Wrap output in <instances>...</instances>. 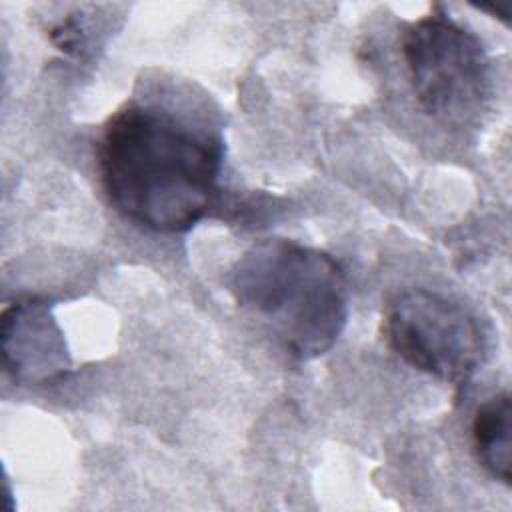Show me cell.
<instances>
[{
	"instance_id": "cell-1",
	"label": "cell",
	"mask_w": 512,
	"mask_h": 512,
	"mask_svg": "<svg viewBox=\"0 0 512 512\" xmlns=\"http://www.w3.org/2000/svg\"><path fill=\"white\" fill-rule=\"evenodd\" d=\"M220 134L150 102H126L102 126L96 164L108 202L126 220L178 234L196 226L218 198Z\"/></svg>"
},
{
	"instance_id": "cell-2",
	"label": "cell",
	"mask_w": 512,
	"mask_h": 512,
	"mask_svg": "<svg viewBox=\"0 0 512 512\" xmlns=\"http://www.w3.org/2000/svg\"><path fill=\"white\" fill-rule=\"evenodd\" d=\"M230 290L298 362L328 352L348 320L342 266L294 240L268 238L250 246L232 270Z\"/></svg>"
},
{
	"instance_id": "cell-3",
	"label": "cell",
	"mask_w": 512,
	"mask_h": 512,
	"mask_svg": "<svg viewBox=\"0 0 512 512\" xmlns=\"http://www.w3.org/2000/svg\"><path fill=\"white\" fill-rule=\"evenodd\" d=\"M402 56L422 110L444 122H464L490 92V60L480 38L442 8L408 24Z\"/></svg>"
},
{
	"instance_id": "cell-4",
	"label": "cell",
	"mask_w": 512,
	"mask_h": 512,
	"mask_svg": "<svg viewBox=\"0 0 512 512\" xmlns=\"http://www.w3.org/2000/svg\"><path fill=\"white\" fill-rule=\"evenodd\" d=\"M388 346L414 370L466 386L484 360L486 342L476 318L450 298L412 288L396 294L384 314Z\"/></svg>"
},
{
	"instance_id": "cell-5",
	"label": "cell",
	"mask_w": 512,
	"mask_h": 512,
	"mask_svg": "<svg viewBox=\"0 0 512 512\" xmlns=\"http://www.w3.org/2000/svg\"><path fill=\"white\" fill-rule=\"evenodd\" d=\"M4 370L18 384H42L70 370L64 334L50 306L40 298H20L2 312Z\"/></svg>"
},
{
	"instance_id": "cell-6",
	"label": "cell",
	"mask_w": 512,
	"mask_h": 512,
	"mask_svg": "<svg viewBox=\"0 0 512 512\" xmlns=\"http://www.w3.org/2000/svg\"><path fill=\"white\" fill-rule=\"evenodd\" d=\"M472 450L478 464L504 484L512 480V402L510 392L502 390L484 400L470 426Z\"/></svg>"
},
{
	"instance_id": "cell-7",
	"label": "cell",
	"mask_w": 512,
	"mask_h": 512,
	"mask_svg": "<svg viewBox=\"0 0 512 512\" xmlns=\"http://www.w3.org/2000/svg\"><path fill=\"white\" fill-rule=\"evenodd\" d=\"M82 28L74 16H66L50 28V40L66 54H76L82 46Z\"/></svg>"
}]
</instances>
